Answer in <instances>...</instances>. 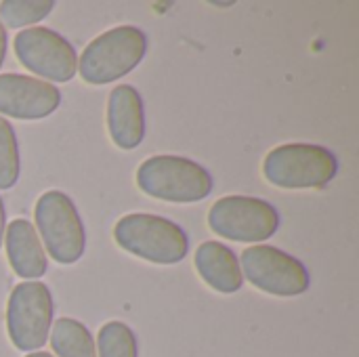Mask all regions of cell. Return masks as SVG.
Returning <instances> with one entry per match:
<instances>
[{
  "label": "cell",
  "mask_w": 359,
  "mask_h": 357,
  "mask_svg": "<svg viewBox=\"0 0 359 357\" xmlns=\"http://www.w3.org/2000/svg\"><path fill=\"white\" fill-rule=\"evenodd\" d=\"M107 128L111 141L120 149H135L145 137V112L139 90L130 84H120L109 93Z\"/></svg>",
  "instance_id": "obj_11"
},
{
  "label": "cell",
  "mask_w": 359,
  "mask_h": 357,
  "mask_svg": "<svg viewBox=\"0 0 359 357\" xmlns=\"http://www.w3.org/2000/svg\"><path fill=\"white\" fill-rule=\"evenodd\" d=\"M21 160L13 126L0 116V189H11L19 181Z\"/></svg>",
  "instance_id": "obj_17"
},
{
  "label": "cell",
  "mask_w": 359,
  "mask_h": 357,
  "mask_svg": "<svg viewBox=\"0 0 359 357\" xmlns=\"http://www.w3.org/2000/svg\"><path fill=\"white\" fill-rule=\"evenodd\" d=\"M27 357H55V356H50V353H46V351H34V353H29Z\"/></svg>",
  "instance_id": "obj_20"
},
{
  "label": "cell",
  "mask_w": 359,
  "mask_h": 357,
  "mask_svg": "<svg viewBox=\"0 0 359 357\" xmlns=\"http://www.w3.org/2000/svg\"><path fill=\"white\" fill-rule=\"evenodd\" d=\"M53 295L42 282H21L13 288L6 305V330L19 351L44 347L53 326Z\"/></svg>",
  "instance_id": "obj_6"
},
{
  "label": "cell",
  "mask_w": 359,
  "mask_h": 357,
  "mask_svg": "<svg viewBox=\"0 0 359 357\" xmlns=\"http://www.w3.org/2000/svg\"><path fill=\"white\" fill-rule=\"evenodd\" d=\"M61 90L40 78L23 74L0 76V114L17 120H40L57 112Z\"/></svg>",
  "instance_id": "obj_10"
},
{
  "label": "cell",
  "mask_w": 359,
  "mask_h": 357,
  "mask_svg": "<svg viewBox=\"0 0 359 357\" xmlns=\"http://www.w3.org/2000/svg\"><path fill=\"white\" fill-rule=\"evenodd\" d=\"M36 225L46 252L61 265L76 263L86 248V231L76 204L63 191L42 194L34 208Z\"/></svg>",
  "instance_id": "obj_5"
},
{
  "label": "cell",
  "mask_w": 359,
  "mask_h": 357,
  "mask_svg": "<svg viewBox=\"0 0 359 357\" xmlns=\"http://www.w3.org/2000/svg\"><path fill=\"white\" fill-rule=\"evenodd\" d=\"M194 261L202 280L217 292L233 295L242 288L244 276L240 269V261L233 255V250L227 248L225 244L215 240L200 244Z\"/></svg>",
  "instance_id": "obj_13"
},
{
  "label": "cell",
  "mask_w": 359,
  "mask_h": 357,
  "mask_svg": "<svg viewBox=\"0 0 359 357\" xmlns=\"http://www.w3.org/2000/svg\"><path fill=\"white\" fill-rule=\"evenodd\" d=\"M210 229L233 242H265L280 227V213L261 198L225 196L217 200L208 213Z\"/></svg>",
  "instance_id": "obj_7"
},
{
  "label": "cell",
  "mask_w": 359,
  "mask_h": 357,
  "mask_svg": "<svg viewBox=\"0 0 359 357\" xmlns=\"http://www.w3.org/2000/svg\"><path fill=\"white\" fill-rule=\"evenodd\" d=\"M15 53L23 67L50 82H67L78 72L74 46L48 27H25L17 32Z\"/></svg>",
  "instance_id": "obj_9"
},
{
  "label": "cell",
  "mask_w": 359,
  "mask_h": 357,
  "mask_svg": "<svg viewBox=\"0 0 359 357\" xmlns=\"http://www.w3.org/2000/svg\"><path fill=\"white\" fill-rule=\"evenodd\" d=\"M4 229H6V213H4V202L0 198V248H2V240H4Z\"/></svg>",
  "instance_id": "obj_19"
},
{
  "label": "cell",
  "mask_w": 359,
  "mask_h": 357,
  "mask_svg": "<svg viewBox=\"0 0 359 357\" xmlns=\"http://www.w3.org/2000/svg\"><path fill=\"white\" fill-rule=\"evenodd\" d=\"M53 8V0H4L0 2V21L4 27H27L42 21Z\"/></svg>",
  "instance_id": "obj_16"
},
{
  "label": "cell",
  "mask_w": 359,
  "mask_h": 357,
  "mask_svg": "<svg viewBox=\"0 0 359 357\" xmlns=\"http://www.w3.org/2000/svg\"><path fill=\"white\" fill-rule=\"evenodd\" d=\"M99 357H139L135 332L124 322H107L97 337Z\"/></svg>",
  "instance_id": "obj_15"
},
{
  "label": "cell",
  "mask_w": 359,
  "mask_h": 357,
  "mask_svg": "<svg viewBox=\"0 0 359 357\" xmlns=\"http://www.w3.org/2000/svg\"><path fill=\"white\" fill-rule=\"evenodd\" d=\"M6 257L13 271L23 280H36L46 274L48 261L36 227L25 219H15L4 229Z\"/></svg>",
  "instance_id": "obj_12"
},
{
  "label": "cell",
  "mask_w": 359,
  "mask_h": 357,
  "mask_svg": "<svg viewBox=\"0 0 359 357\" xmlns=\"http://www.w3.org/2000/svg\"><path fill=\"white\" fill-rule=\"evenodd\" d=\"M114 240L126 252L158 265L181 263L189 250V240L181 225L147 213L122 217L114 227Z\"/></svg>",
  "instance_id": "obj_2"
},
{
  "label": "cell",
  "mask_w": 359,
  "mask_h": 357,
  "mask_svg": "<svg viewBox=\"0 0 359 357\" xmlns=\"http://www.w3.org/2000/svg\"><path fill=\"white\" fill-rule=\"evenodd\" d=\"M50 345L57 357H97L90 330L72 318H59L50 330Z\"/></svg>",
  "instance_id": "obj_14"
},
{
  "label": "cell",
  "mask_w": 359,
  "mask_h": 357,
  "mask_svg": "<svg viewBox=\"0 0 359 357\" xmlns=\"http://www.w3.org/2000/svg\"><path fill=\"white\" fill-rule=\"evenodd\" d=\"M4 57H6V27L0 21V67L4 63Z\"/></svg>",
  "instance_id": "obj_18"
},
{
  "label": "cell",
  "mask_w": 359,
  "mask_h": 357,
  "mask_svg": "<svg viewBox=\"0 0 359 357\" xmlns=\"http://www.w3.org/2000/svg\"><path fill=\"white\" fill-rule=\"evenodd\" d=\"M147 53V36L141 27L118 25L97 36L80 55L78 72L88 84H107L130 74Z\"/></svg>",
  "instance_id": "obj_1"
},
{
  "label": "cell",
  "mask_w": 359,
  "mask_h": 357,
  "mask_svg": "<svg viewBox=\"0 0 359 357\" xmlns=\"http://www.w3.org/2000/svg\"><path fill=\"white\" fill-rule=\"evenodd\" d=\"M339 173L337 156L316 143H284L263 162L265 179L282 189H316L328 185Z\"/></svg>",
  "instance_id": "obj_4"
},
{
  "label": "cell",
  "mask_w": 359,
  "mask_h": 357,
  "mask_svg": "<svg viewBox=\"0 0 359 357\" xmlns=\"http://www.w3.org/2000/svg\"><path fill=\"white\" fill-rule=\"evenodd\" d=\"M240 269L259 290L273 297H299L309 290L307 267L292 255L276 246H248L242 252Z\"/></svg>",
  "instance_id": "obj_8"
},
{
  "label": "cell",
  "mask_w": 359,
  "mask_h": 357,
  "mask_svg": "<svg viewBox=\"0 0 359 357\" xmlns=\"http://www.w3.org/2000/svg\"><path fill=\"white\" fill-rule=\"evenodd\" d=\"M137 185L156 200L191 204L212 191V175L189 158L164 154L141 162L137 168Z\"/></svg>",
  "instance_id": "obj_3"
}]
</instances>
